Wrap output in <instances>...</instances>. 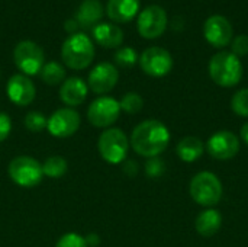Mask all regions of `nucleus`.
I'll return each instance as SVG.
<instances>
[{
    "label": "nucleus",
    "mask_w": 248,
    "mask_h": 247,
    "mask_svg": "<svg viewBox=\"0 0 248 247\" xmlns=\"http://www.w3.org/2000/svg\"><path fill=\"white\" fill-rule=\"evenodd\" d=\"M115 61L118 66L124 67V68H129L132 66H135V63L138 61V54L134 48L131 47H125L116 51L115 54Z\"/></svg>",
    "instance_id": "26"
},
{
    "label": "nucleus",
    "mask_w": 248,
    "mask_h": 247,
    "mask_svg": "<svg viewBox=\"0 0 248 247\" xmlns=\"http://www.w3.org/2000/svg\"><path fill=\"white\" fill-rule=\"evenodd\" d=\"M103 16V4L99 0H84L76 15L77 23L81 28H94Z\"/></svg>",
    "instance_id": "20"
},
{
    "label": "nucleus",
    "mask_w": 248,
    "mask_h": 247,
    "mask_svg": "<svg viewBox=\"0 0 248 247\" xmlns=\"http://www.w3.org/2000/svg\"><path fill=\"white\" fill-rule=\"evenodd\" d=\"M67 162L61 156H51L48 157L42 165V173L44 176H48L51 179H58L67 173Z\"/></svg>",
    "instance_id": "23"
},
{
    "label": "nucleus",
    "mask_w": 248,
    "mask_h": 247,
    "mask_svg": "<svg viewBox=\"0 0 248 247\" xmlns=\"http://www.w3.org/2000/svg\"><path fill=\"white\" fill-rule=\"evenodd\" d=\"M205 39L215 48H224L232 41V25L225 16L212 15L203 25Z\"/></svg>",
    "instance_id": "13"
},
{
    "label": "nucleus",
    "mask_w": 248,
    "mask_h": 247,
    "mask_svg": "<svg viewBox=\"0 0 248 247\" xmlns=\"http://www.w3.org/2000/svg\"><path fill=\"white\" fill-rule=\"evenodd\" d=\"M231 109L235 115L248 118V89H241L234 93L231 99Z\"/></svg>",
    "instance_id": "24"
},
{
    "label": "nucleus",
    "mask_w": 248,
    "mask_h": 247,
    "mask_svg": "<svg viewBox=\"0 0 248 247\" xmlns=\"http://www.w3.org/2000/svg\"><path fill=\"white\" fill-rule=\"evenodd\" d=\"M41 79L44 83L49 84V86H55L58 83H61L65 77V70L61 64L55 63V61H49L46 64H44V67L41 68Z\"/></svg>",
    "instance_id": "22"
},
{
    "label": "nucleus",
    "mask_w": 248,
    "mask_h": 247,
    "mask_svg": "<svg viewBox=\"0 0 248 247\" xmlns=\"http://www.w3.org/2000/svg\"><path fill=\"white\" fill-rule=\"evenodd\" d=\"M10 179L22 188H33L42 181V165L28 156L15 157L7 167Z\"/></svg>",
    "instance_id": "6"
},
{
    "label": "nucleus",
    "mask_w": 248,
    "mask_h": 247,
    "mask_svg": "<svg viewBox=\"0 0 248 247\" xmlns=\"http://www.w3.org/2000/svg\"><path fill=\"white\" fill-rule=\"evenodd\" d=\"M203 151H205L203 141L199 137H193V135L183 137L176 146V153L179 159L183 160L185 163L196 162L198 159L202 157Z\"/></svg>",
    "instance_id": "21"
},
{
    "label": "nucleus",
    "mask_w": 248,
    "mask_h": 247,
    "mask_svg": "<svg viewBox=\"0 0 248 247\" xmlns=\"http://www.w3.org/2000/svg\"><path fill=\"white\" fill-rule=\"evenodd\" d=\"M61 57L64 64L73 70H83L89 67L94 58V47L92 39L83 32L70 35L62 44Z\"/></svg>",
    "instance_id": "3"
},
{
    "label": "nucleus",
    "mask_w": 248,
    "mask_h": 247,
    "mask_svg": "<svg viewBox=\"0 0 248 247\" xmlns=\"http://www.w3.org/2000/svg\"><path fill=\"white\" fill-rule=\"evenodd\" d=\"M140 66L151 77H164L173 68V57L161 47H150L141 54Z\"/></svg>",
    "instance_id": "10"
},
{
    "label": "nucleus",
    "mask_w": 248,
    "mask_h": 247,
    "mask_svg": "<svg viewBox=\"0 0 248 247\" xmlns=\"http://www.w3.org/2000/svg\"><path fill=\"white\" fill-rule=\"evenodd\" d=\"M46 128L51 135L67 138L80 128V115L71 108H61L48 118Z\"/></svg>",
    "instance_id": "12"
},
{
    "label": "nucleus",
    "mask_w": 248,
    "mask_h": 247,
    "mask_svg": "<svg viewBox=\"0 0 248 247\" xmlns=\"http://www.w3.org/2000/svg\"><path fill=\"white\" fill-rule=\"evenodd\" d=\"M142 105H144V100L142 98L135 93V92H129L126 93L121 102H119V106H121V111L126 112V114H138L141 109H142Z\"/></svg>",
    "instance_id": "25"
},
{
    "label": "nucleus",
    "mask_w": 248,
    "mask_h": 247,
    "mask_svg": "<svg viewBox=\"0 0 248 247\" xmlns=\"http://www.w3.org/2000/svg\"><path fill=\"white\" fill-rule=\"evenodd\" d=\"M87 84L80 77L67 79L60 87V98L68 106H78L87 96Z\"/></svg>",
    "instance_id": "16"
},
{
    "label": "nucleus",
    "mask_w": 248,
    "mask_h": 247,
    "mask_svg": "<svg viewBox=\"0 0 248 247\" xmlns=\"http://www.w3.org/2000/svg\"><path fill=\"white\" fill-rule=\"evenodd\" d=\"M134 151L142 157H158L170 143L169 128L158 119H147L138 124L131 134Z\"/></svg>",
    "instance_id": "1"
},
{
    "label": "nucleus",
    "mask_w": 248,
    "mask_h": 247,
    "mask_svg": "<svg viewBox=\"0 0 248 247\" xmlns=\"http://www.w3.org/2000/svg\"><path fill=\"white\" fill-rule=\"evenodd\" d=\"M97 148L105 162L110 165H119L126 159L129 141L122 130L109 128L100 134Z\"/></svg>",
    "instance_id": "5"
},
{
    "label": "nucleus",
    "mask_w": 248,
    "mask_h": 247,
    "mask_svg": "<svg viewBox=\"0 0 248 247\" xmlns=\"http://www.w3.org/2000/svg\"><path fill=\"white\" fill-rule=\"evenodd\" d=\"M140 10V0H109L106 6L108 16L119 23L132 20Z\"/></svg>",
    "instance_id": "17"
},
{
    "label": "nucleus",
    "mask_w": 248,
    "mask_h": 247,
    "mask_svg": "<svg viewBox=\"0 0 248 247\" xmlns=\"http://www.w3.org/2000/svg\"><path fill=\"white\" fill-rule=\"evenodd\" d=\"M240 137H241V140L248 146V121L241 127V130H240Z\"/></svg>",
    "instance_id": "33"
},
{
    "label": "nucleus",
    "mask_w": 248,
    "mask_h": 247,
    "mask_svg": "<svg viewBox=\"0 0 248 247\" xmlns=\"http://www.w3.org/2000/svg\"><path fill=\"white\" fill-rule=\"evenodd\" d=\"M166 170L164 162L160 157H151L147 163H145V173L148 175V178H160Z\"/></svg>",
    "instance_id": "29"
},
{
    "label": "nucleus",
    "mask_w": 248,
    "mask_h": 247,
    "mask_svg": "<svg viewBox=\"0 0 248 247\" xmlns=\"http://www.w3.org/2000/svg\"><path fill=\"white\" fill-rule=\"evenodd\" d=\"M189 194L198 205L212 208L222 198V182L212 172H199L192 178L189 183Z\"/></svg>",
    "instance_id": "4"
},
{
    "label": "nucleus",
    "mask_w": 248,
    "mask_h": 247,
    "mask_svg": "<svg viewBox=\"0 0 248 247\" xmlns=\"http://www.w3.org/2000/svg\"><path fill=\"white\" fill-rule=\"evenodd\" d=\"M10 130H12V122H10L9 115L4 112H0V143L9 137Z\"/></svg>",
    "instance_id": "31"
},
{
    "label": "nucleus",
    "mask_w": 248,
    "mask_h": 247,
    "mask_svg": "<svg viewBox=\"0 0 248 247\" xmlns=\"http://www.w3.org/2000/svg\"><path fill=\"white\" fill-rule=\"evenodd\" d=\"M138 32L145 39H155L161 36L167 28V13L161 6L151 4L145 7L137 20Z\"/></svg>",
    "instance_id": "8"
},
{
    "label": "nucleus",
    "mask_w": 248,
    "mask_h": 247,
    "mask_svg": "<svg viewBox=\"0 0 248 247\" xmlns=\"http://www.w3.org/2000/svg\"><path fill=\"white\" fill-rule=\"evenodd\" d=\"M93 38L105 48H116L124 42V32L113 23H97L93 28Z\"/></svg>",
    "instance_id": "19"
},
{
    "label": "nucleus",
    "mask_w": 248,
    "mask_h": 247,
    "mask_svg": "<svg viewBox=\"0 0 248 247\" xmlns=\"http://www.w3.org/2000/svg\"><path fill=\"white\" fill-rule=\"evenodd\" d=\"M124 170L128 173V176H135L137 175V172H138V166H137V163L135 162H128L126 165H125V167H124Z\"/></svg>",
    "instance_id": "32"
},
{
    "label": "nucleus",
    "mask_w": 248,
    "mask_h": 247,
    "mask_svg": "<svg viewBox=\"0 0 248 247\" xmlns=\"http://www.w3.org/2000/svg\"><path fill=\"white\" fill-rule=\"evenodd\" d=\"M209 76L221 87H234L243 79L241 60L228 51L217 52L209 61Z\"/></svg>",
    "instance_id": "2"
},
{
    "label": "nucleus",
    "mask_w": 248,
    "mask_h": 247,
    "mask_svg": "<svg viewBox=\"0 0 248 247\" xmlns=\"http://www.w3.org/2000/svg\"><path fill=\"white\" fill-rule=\"evenodd\" d=\"M55 247H87V243L84 237L76 233H67L57 242Z\"/></svg>",
    "instance_id": "28"
},
{
    "label": "nucleus",
    "mask_w": 248,
    "mask_h": 247,
    "mask_svg": "<svg viewBox=\"0 0 248 247\" xmlns=\"http://www.w3.org/2000/svg\"><path fill=\"white\" fill-rule=\"evenodd\" d=\"M48 119L41 112H29L25 116V127L31 132H41L46 128Z\"/></svg>",
    "instance_id": "27"
},
{
    "label": "nucleus",
    "mask_w": 248,
    "mask_h": 247,
    "mask_svg": "<svg viewBox=\"0 0 248 247\" xmlns=\"http://www.w3.org/2000/svg\"><path fill=\"white\" fill-rule=\"evenodd\" d=\"M13 60L16 67L25 76H33L44 67V51L33 41H20L13 51Z\"/></svg>",
    "instance_id": "7"
},
{
    "label": "nucleus",
    "mask_w": 248,
    "mask_h": 247,
    "mask_svg": "<svg viewBox=\"0 0 248 247\" xmlns=\"http://www.w3.org/2000/svg\"><path fill=\"white\" fill-rule=\"evenodd\" d=\"M222 226V215L219 211L214 208L203 210L195 220V229L198 234L202 237H212L215 236Z\"/></svg>",
    "instance_id": "18"
},
{
    "label": "nucleus",
    "mask_w": 248,
    "mask_h": 247,
    "mask_svg": "<svg viewBox=\"0 0 248 247\" xmlns=\"http://www.w3.org/2000/svg\"><path fill=\"white\" fill-rule=\"evenodd\" d=\"M7 96L17 106H28L33 102L36 90L29 77L25 74H15L7 82Z\"/></svg>",
    "instance_id": "15"
},
{
    "label": "nucleus",
    "mask_w": 248,
    "mask_h": 247,
    "mask_svg": "<svg viewBox=\"0 0 248 247\" xmlns=\"http://www.w3.org/2000/svg\"><path fill=\"white\" fill-rule=\"evenodd\" d=\"M231 52L234 55L246 57L248 54V36L247 35H238L231 41Z\"/></svg>",
    "instance_id": "30"
},
{
    "label": "nucleus",
    "mask_w": 248,
    "mask_h": 247,
    "mask_svg": "<svg viewBox=\"0 0 248 247\" xmlns=\"http://www.w3.org/2000/svg\"><path fill=\"white\" fill-rule=\"evenodd\" d=\"M121 114L119 102L109 96H102L93 100L87 109L89 122L97 128H105L116 122Z\"/></svg>",
    "instance_id": "11"
},
{
    "label": "nucleus",
    "mask_w": 248,
    "mask_h": 247,
    "mask_svg": "<svg viewBox=\"0 0 248 247\" xmlns=\"http://www.w3.org/2000/svg\"><path fill=\"white\" fill-rule=\"evenodd\" d=\"M119 79V73L116 67L110 63L97 64L89 74V89L97 95H103L110 92Z\"/></svg>",
    "instance_id": "14"
},
{
    "label": "nucleus",
    "mask_w": 248,
    "mask_h": 247,
    "mask_svg": "<svg viewBox=\"0 0 248 247\" xmlns=\"http://www.w3.org/2000/svg\"><path fill=\"white\" fill-rule=\"evenodd\" d=\"M208 154L215 160H231L240 151V138L228 130H221L212 134L205 146Z\"/></svg>",
    "instance_id": "9"
}]
</instances>
